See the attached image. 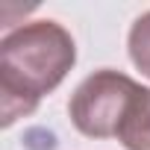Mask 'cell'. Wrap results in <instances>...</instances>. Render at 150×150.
Here are the masks:
<instances>
[{
	"label": "cell",
	"mask_w": 150,
	"mask_h": 150,
	"mask_svg": "<svg viewBox=\"0 0 150 150\" xmlns=\"http://www.w3.org/2000/svg\"><path fill=\"white\" fill-rule=\"evenodd\" d=\"M77 62V44L56 21H30L0 41V124L12 127L35 112Z\"/></svg>",
	"instance_id": "cell-1"
},
{
	"label": "cell",
	"mask_w": 150,
	"mask_h": 150,
	"mask_svg": "<svg viewBox=\"0 0 150 150\" xmlns=\"http://www.w3.org/2000/svg\"><path fill=\"white\" fill-rule=\"evenodd\" d=\"M138 83L112 68H100L74 88L68 100L71 124L88 138H118V129L127 118L132 97L138 94Z\"/></svg>",
	"instance_id": "cell-2"
},
{
	"label": "cell",
	"mask_w": 150,
	"mask_h": 150,
	"mask_svg": "<svg viewBox=\"0 0 150 150\" xmlns=\"http://www.w3.org/2000/svg\"><path fill=\"white\" fill-rule=\"evenodd\" d=\"M118 141L127 150H150V88H138L132 97L127 118L118 129Z\"/></svg>",
	"instance_id": "cell-3"
},
{
	"label": "cell",
	"mask_w": 150,
	"mask_h": 150,
	"mask_svg": "<svg viewBox=\"0 0 150 150\" xmlns=\"http://www.w3.org/2000/svg\"><path fill=\"white\" fill-rule=\"evenodd\" d=\"M127 47H129V59H132V65L150 80V12H144V15L135 18V24L129 27Z\"/></svg>",
	"instance_id": "cell-4"
}]
</instances>
